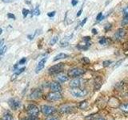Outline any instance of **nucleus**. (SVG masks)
Wrapping results in <instances>:
<instances>
[{
	"label": "nucleus",
	"mask_w": 128,
	"mask_h": 120,
	"mask_svg": "<svg viewBox=\"0 0 128 120\" xmlns=\"http://www.w3.org/2000/svg\"><path fill=\"white\" fill-rule=\"evenodd\" d=\"M70 91V94L75 98H82L86 96L88 93V91L85 89H80L79 87H72Z\"/></svg>",
	"instance_id": "f257e3e1"
},
{
	"label": "nucleus",
	"mask_w": 128,
	"mask_h": 120,
	"mask_svg": "<svg viewBox=\"0 0 128 120\" xmlns=\"http://www.w3.org/2000/svg\"><path fill=\"white\" fill-rule=\"evenodd\" d=\"M64 68V64L63 63H58L56 65L52 66L49 68V73L51 74H58L60 71H62V70Z\"/></svg>",
	"instance_id": "f03ea898"
},
{
	"label": "nucleus",
	"mask_w": 128,
	"mask_h": 120,
	"mask_svg": "<svg viewBox=\"0 0 128 120\" xmlns=\"http://www.w3.org/2000/svg\"><path fill=\"white\" fill-rule=\"evenodd\" d=\"M27 114L30 116H38L39 113V110L38 107L34 105V104H30L29 106H27Z\"/></svg>",
	"instance_id": "7ed1b4c3"
},
{
	"label": "nucleus",
	"mask_w": 128,
	"mask_h": 120,
	"mask_svg": "<svg viewBox=\"0 0 128 120\" xmlns=\"http://www.w3.org/2000/svg\"><path fill=\"white\" fill-rule=\"evenodd\" d=\"M62 98V95L59 92L53 91L51 93H49L46 96V99L48 101H58Z\"/></svg>",
	"instance_id": "20e7f679"
},
{
	"label": "nucleus",
	"mask_w": 128,
	"mask_h": 120,
	"mask_svg": "<svg viewBox=\"0 0 128 120\" xmlns=\"http://www.w3.org/2000/svg\"><path fill=\"white\" fill-rule=\"evenodd\" d=\"M84 73H85V70L82 69H79V68H74V69H72L69 71V76L72 78H78L79 76L82 75Z\"/></svg>",
	"instance_id": "39448f33"
},
{
	"label": "nucleus",
	"mask_w": 128,
	"mask_h": 120,
	"mask_svg": "<svg viewBox=\"0 0 128 120\" xmlns=\"http://www.w3.org/2000/svg\"><path fill=\"white\" fill-rule=\"evenodd\" d=\"M8 105L10 106L11 109L16 110L21 106V102L16 98H10L9 99V101H8Z\"/></svg>",
	"instance_id": "423d86ee"
},
{
	"label": "nucleus",
	"mask_w": 128,
	"mask_h": 120,
	"mask_svg": "<svg viewBox=\"0 0 128 120\" xmlns=\"http://www.w3.org/2000/svg\"><path fill=\"white\" fill-rule=\"evenodd\" d=\"M42 112L45 115H51L55 112V109L51 106L44 105L42 106Z\"/></svg>",
	"instance_id": "0eeeda50"
},
{
	"label": "nucleus",
	"mask_w": 128,
	"mask_h": 120,
	"mask_svg": "<svg viewBox=\"0 0 128 120\" xmlns=\"http://www.w3.org/2000/svg\"><path fill=\"white\" fill-rule=\"evenodd\" d=\"M46 60H47V58L45 57V58H43L42 59H41L38 62L37 66H36V68H35V72H36V73H39V72L43 69L44 66H45V63L46 62Z\"/></svg>",
	"instance_id": "6e6552de"
},
{
	"label": "nucleus",
	"mask_w": 128,
	"mask_h": 120,
	"mask_svg": "<svg viewBox=\"0 0 128 120\" xmlns=\"http://www.w3.org/2000/svg\"><path fill=\"white\" fill-rule=\"evenodd\" d=\"M74 106H70V105H65L62 106L60 108V111L62 112V113H71V112H73L74 110Z\"/></svg>",
	"instance_id": "1a4fd4ad"
},
{
	"label": "nucleus",
	"mask_w": 128,
	"mask_h": 120,
	"mask_svg": "<svg viewBox=\"0 0 128 120\" xmlns=\"http://www.w3.org/2000/svg\"><path fill=\"white\" fill-rule=\"evenodd\" d=\"M82 80L79 78H75L73 80H71L70 82V86L71 87H79L80 86L82 85Z\"/></svg>",
	"instance_id": "9d476101"
},
{
	"label": "nucleus",
	"mask_w": 128,
	"mask_h": 120,
	"mask_svg": "<svg viewBox=\"0 0 128 120\" xmlns=\"http://www.w3.org/2000/svg\"><path fill=\"white\" fill-rule=\"evenodd\" d=\"M125 35H126V30L124 29H122V28H120V29H118L117 30V32L115 33L114 37H115L116 39H121Z\"/></svg>",
	"instance_id": "9b49d317"
},
{
	"label": "nucleus",
	"mask_w": 128,
	"mask_h": 120,
	"mask_svg": "<svg viewBox=\"0 0 128 120\" xmlns=\"http://www.w3.org/2000/svg\"><path fill=\"white\" fill-rule=\"evenodd\" d=\"M42 92L41 90H40V89H36V90H34L30 94V98H33V99L38 98L40 97V96H42Z\"/></svg>",
	"instance_id": "f8f14e48"
},
{
	"label": "nucleus",
	"mask_w": 128,
	"mask_h": 120,
	"mask_svg": "<svg viewBox=\"0 0 128 120\" xmlns=\"http://www.w3.org/2000/svg\"><path fill=\"white\" fill-rule=\"evenodd\" d=\"M71 38H72V34L69 35V36H66V37L64 38L61 41V42H60V46H61V47L67 46L68 45H69V40L71 39Z\"/></svg>",
	"instance_id": "ddd939ff"
},
{
	"label": "nucleus",
	"mask_w": 128,
	"mask_h": 120,
	"mask_svg": "<svg viewBox=\"0 0 128 120\" xmlns=\"http://www.w3.org/2000/svg\"><path fill=\"white\" fill-rule=\"evenodd\" d=\"M50 89H51V90H53V91L59 92L60 90H62V87H61V86H60V84L58 83V82H52L50 84Z\"/></svg>",
	"instance_id": "4468645a"
},
{
	"label": "nucleus",
	"mask_w": 128,
	"mask_h": 120,
	"mask_svg": "<svg viewBox=\"0 0 128 120\" xmlns=\"http://www.w3.org/2000/svg\"><path fill=\"white\" fill-rule=\"evenodd\" d=\"M57 79L60 82H65L68 80V77L64 74H57Z\"/></svg>",
	"instance_id": "2eb2a0df"
},
{
	"label": "nucleus",
	"mask_w": 128,
	"mask_h": 120,
	"mask_svg": "<svg viewBox=\"0 0 128 120\" xmlns=\"http://www.w3.org/2000/svg\"><path fill=\"white\" fill-rule=\"evenodd\" d=\"M68 57V55L66 54H64V53H60L58 54H57L56 56H54V61H58V60H60V59H63V58H66Z\"/></svg>",
	"instance_id": "dca6fc26"
},
{
	"label": "nucleus",
	"mask_w": 128,
	"mask_h": 120,
	"mask_svg": "<svg viewBox=\"0 0 128 120\" xmlns=\"http://www.w3.org/2000/svg\"><path fill=\"white\" fill-rule=\"evenodd\" d=\"M2 120H13V117H12V115L10 113L6 112V113H5L3 114Z\"/></svg>",
	"instance_id": "f3484780"
},
{
	"label": "nucleus",
	"mask_w": 128,
	"mask_h": 120,
	"mask_svg": "<svg viewBox=\"0 0 128 120\" xmlns=\"http://www.w3.org/2000/svg\"><path fill=\"white\" fill-rule=\"evenodd\" d=\"M58 36H54V37H53V38H52L50 40L49 45H50V46L54 45V44L58 42Z\"/></svg>",
	"instance_id": "a211bd4d"
},
{
	"label": "nucleus",
	"mask_w": 128,
	"mask_h": 120,
	"mask_svg": "<svg viewBox=\"0 0 128 120\" xmlns=\"http://www.w3.org/2000/svg\"><path fill=\"white\" fill-rule=\"evenodd\" d=\"M120 109H121L122 111L126 112V113H128V103L122 104V105L120 106Z\"/></svg>",
	"instance_id": "6ab92c4d"
},
{
	"label": "nucleus",
	"mask_w": 128,
	"mask_h": 120,
	"mask_svg": "<svg viewBox=\"0 0 128 120\" xmlns=\"http://www.w3.org/2000/svg\"><path fill=\"white\" fill-rule=\"evenodd\" d=\"M90 46V44H89V42H86V45H83V46H82V45H78L77 47L78 48V49H80V50H87L88 47H89Z\"/></svg>",
	"instance_id": "aec40b11"
},
{
	"label": "nucleus",
	"mask_w": 128,
	"mask_h": 120,
	"mask_svg": "<svg viewBox=\"0 0 128 120\" xmlns=\"http://www.w3.org/2000/svg\"><path fill=\"white\" fill-rule=\"evenodd\" d=\"M33 14L34 15H39L40 14V10L38 6H36V7L34 8V10H33Z\"/></svg>",
	"instance_id": "412c9836"
},
{
	"label": "nucleus",
	"mask_w": 128,
	"mask_h": 120,
	"mask_svg": "<svg viewBox=\"0 0 128 120\" xmlns=\"http://www.w3.org/2000/svg\"><path fill=\"white\" fill-rule=\"evenodd\" d=\"M111 63H112V61H110V60H106V61H104L102 62V66L104 67H106V66H109Z\"/></svg>",
	"instance_id": "4be33fe9"
},
{
	"label": "nucleus",
	"mask_w": 128,
	"mask_h": 120,
	"mask_svg": "<svg viewBox=\"0 0 128 120\" xmlns=\"http://www.w3.org/2000/svg\"><path fill=\"white\" fill-rule=\"evenodd\" d=\"M29 13H30V10L28 9H23L22 10V15H23L24 18H26Z\"/></svg>",
	"instance_id": "5701e85b"
},
{
	"label": "nucleus",
	"mask_w": 128,
	"mask_h": 120,
	"mask_svg": "<svg viewBox=\"0 0 128 120\" xmlns=\"http://www.w3.org/2000/svg\"><path fill=\"white\" fill-rule=\"evenodd\" d=\"M26 70V68L25 67H22V68H20V69H18L17 70L15 71V73L14 74H21V73H22V72Z\"/></svg>",
	"instance_id": "b1692460"
},
{
	"label": "nucleus",
	"mask_w": 128,
	"mask_h": 120,
	"mask_svg": "<svg viewBox=\"0 0 128 120\" xmlns=\"http://www.w3.org/2000/svg\"><path fill=\"white\" fill-rule=\"evenodd\" d=\"M6 50V46H3L2 47H0V54L2 55L4 54V52Z\"/></svg>",
	"instance_id": "393cba45"
},
{
	"label": "nucleus",
	"mask_w": 128,
	"mask_h": 120,
	"mask_svg": "<svg viewBox=\"0 0 128 120\" xmlns=\"http://www.w3.org/2000/svg\"><path fill=\"white\" fill-rule=\"evenodd\" d=\"M37 32H38V30H36V31L34 32V33L33 34H29V35H28V36H27V38H29L30 40H32V39H34V36H35L36 34H37Z\"/></svg>",
	"instance_id": "a878e982"
},
{
	"label": "nucleus",
	"mask_w": 128,
	"mask_h": 120,
	"mask_svg": "<svg viewBox=\"0 0 128 120\" xmlns=\"http://www.w3.org/2000/svg\"><path fill=\"white\" fill-rule=\"evenodd\" d=\"M26 58H22L18 62V65H23V64H25V63H26Z\"/></svg>",
	"instance_id": "bb28decb"
},
{
	"label": "nucleus",
	"mask_w": 128,
	"mask_h": 120,
	"mask_svg": "<svg viewBox=\"0 0 128 120\" xmlns=\"http://www.w3.org/2000/svg\"><path fill=\"white\" fill-rule=\"evenodd\" d=\"M126 24H128V16L124 18L122 21V25H126Z\"/></svg>",
	"instance_id": "cd10ccee"
},
{
	"label": "nucleus",
	"mask_w": 128,
	"mask_h": 120,
	"mask_svg": "<svg viewBox=\"0 0 128 120\" xmlns=\"http://www.w3.org/2000/svg\"><path fill=\"white\" fill-rule=\"evenodd\" d=\"M106 42V38H101V39L99 40V43L102 44V45H103V44H105Z\"/></svg>",
	"instance_id": "c85d7f7f"
},
{
	"label": "nucleus",
	"mask_w": 128,
	"mask_h": 120,
	"mask_svg": "<svg viewBox=\"0 0 128 120\" xmlns=\"http://www.w3.org/2000/svg\"><path fill=\"white\" fill-rule=\"evenodd\" d=\"M87 106V102L85 101V102H82L81 104H80V108H82V109H84V108H86V106Z\"/></svg>",
	"instance_id": "c756f323"
},
{
	"label": "nucleus",
	"mask_w": 128,
	"mask_h": 120,
	"mask_svg": "<svg viewBox=\"0 0 128 120\" xmlns=\"http://www.w3.org/2000/svg\"><path fill=\"white\" fill-rule=\"evenodd\" d=\"M123 14L125 15V17L128 16V6H126L125 9L123 10Z\"/></svg>",
	"instance_id": "7c9ffc66"
},
{
	"label": "nucleus",
	"mask_w": 128,
	"mask_h": 120,
	"mask_svg": "<svg viewBox=\"0 0 128 120\" xmlns=\"http://www.w3.org/2000/svg\"><path fill=\"white\" fill-rule=\"evenodd\" d=\"M7 17L9 18L15 19V16H14L13 14H11V13H8V14H7Z\"/></svg>",
	"instance_id": "2f4dec72"
},
{
	"label": "nucleus",
	"mask_w": 128,
	"mask_h": 120,
	"mask_svg": "<svg viewBox=\"0 0 128 120\" xmlns=\"http://www.w3.org/2000/svg\"><path fill=\"white\" fill-rule=\"evenodd\" d=\"M102 13H99L98 15H97V17H96V19H97V21H100L102 18Z\"/></svg>",
	"instance_id": "473e14b6"
},
{
	"label": "nucleus",
	"mask_w": 128,
	"mask_h": 120,
	"mask_svg": "<svg viewBox=\"0 0 128 120\" xmlns=\"http://www.w3.org/2000/svg\"><path fill=\"white\" fill-rule=\"evenodd\" d=\"M46 120H59L58 117H54V116H51V117L47 118Z\"/></svg>",
	"instance_id": "72a5a7b5"
},
{
	"label": "nucleus",
	"mask_w": 128,
	"mask_h": 120,
	"mask_svg": "<svg viewBox=\"0 0 128 120\" xmlns=\"http://www.w3.org/2000/svg\"><path fill=\"white\" fill-rule=\"evenodd\" d=\"M47 15L49 16V17H54L55 15V11H51V12H49V13L47 14Z\"/></svg>",
	"instance_id": "f704fd0d"
},
{
	"label": "nucleus",
	"mask_w": 128,
	"mask_h": 120,
	"mask_svg": "<svg viewBox=\"0 0 128 120\" xmlns=\"http://www.w3.org/2000/svg\"><path fill=\"white\" fill-rule=\"evenodd\" d=\"M78 0H71V4H72V6H76L78 4Z\"/></svg>",
	"instance_id": "c9c22d12"
},
{
	"label": "nucleus",
	"mask_w": 128,
	"mask_h": 120,
	"mask_svg": "<svg viewBox=\"0 0 128 120\" xmlns=\"http://www.w3.org/2000/svg\"><path fill=\"white\" fill-rule=\"evenodd\" d=\"M86 21H87V18H84V19L82 20V21L81 22V23H80V26H84V24L86 23Z\"/></svg>",
	"instance_id": "e433bc0d"
},
{
	"label": "nucleus",
	"mask_w": 128,
	"mask_h": 120,
	"mask_svg": "<svg viewBox=\"0 0 128 120\" xmlns=\"http://www.w3.org/2000/svg\"><path fill=\"white\" fill-rule=\"evenodd\" d=\"M110 28H111V24H106V25L105 26V30L107 31L108 30H110Z\"/></svg>",
	"instance_id": "4c0bfd02"
},
{
	"label": "nucleus",
	"mask_w": 128,
	"mask_h": 120,
	"mask_svg": "<svg viewBox=\"0 0 128 120\" xmlns=\"http://www.w3.org/2000/svg\"><path fill=\"white\" fill-rule=\"evenodd\" d=\"M83 40L85 41L86 42H88L90 40V37H89V36H86V37H84L83 38Z\"/></svg>",
	"instance_id": "58836bf2"
},
{
	"label": "nucleus",
	"mask_w": 128,
	"mask_h": 120,
	"mask_svg": "<svg viewBox=\"0 0 128 120\" xmlns=\"http://www.w3.org/2000/svg\"><path fill=\"white\" fill-rule=\"evenodd\" d=\"M82 12V8H81V9H80V10L78 11V13H77V14H76V16H77V17H79V16L81 15Z\"/></svg>",
	"instance_id": "ea45409f"
},
{
	"label": "nucleus",
	"mask_w": 128,
	"mask_h": 120,
	"mask_svg": "<svg viewBox=\"0 0 128 120\" xmlns=\"http://www.w3.org/2000/svg\"><path fill=\"white\" fill-rule=\"evenodd\" d=\"M91 31H92V33H93L94 34H98V30H97V29H95V28H93Z\"/></svg>",
	"instance_id": "a19ab883"
},
{
	"label": "nucleus",
	"mask_w": 128,
	"mask_h": 120,
	"mask_svg": "<svg viewBox=\"0 0 128 120\" xmlns=\"http://www.w3.org/2000/svg\"><path fill=\"white\" fill-rule=\"evenodd\" d=\"M82 61H84L85 62H86V63H88V62H90V60L88 59L87 58H86V57H84V58H82Z\"/></svg>",
	"instance_id": "79ce46f5"
},
{
	"label": "nucleus",
	"mask_w": 128,
	"mask_h": 120,
	"mask_svg": "<svg viewBox=\"0 0 128 120\" xmlns=\"http://www.w3.org/2000/svg\"><path fill=\"white\" fill-rule=\"evenodd\" d=\"M2 1H3L4 2H10L12 1V0H2Z\"/></svg>",
	"instance_id": "37998d69"
},
{
	"label": "nucleus",
	"mask_w": 128,
	"mask_h": 120,
	"mask_svg": "<svg viewBox=\"0 0 128 120\" xmlns=\"http://www.w3.org/2000/svg\"><path fill=\"white\" fill-rule=\"evenodd\" d=\"M25 2H26V3H27V4H30V0H25Z\"/></svg>",
	"instance_id": "c03bdc74"
},
{
	"label": "nucleus",
	"mask_w": 128,
	"mask_h": 120,
	"mask_svg": "<svg viewBox=\"0 0 128 120\" xmlns=\"http://www.w3.org/2000/svg\"><path fill=\"white\" fill-rule=\"evenodd\" d=\"M2 29L1 28V30H0V34H2Z\"/></svg>",
	"instance_id": "a18cd8bd"
},
{
	"label": "nucleus",
	"mask_w": 128,
	"mask_h": 120,
	"mask_svg": "<svg viewBox=\"0 0 128 120\" xmlns=\"http://www.w3.org/2000/svg\"><path fill=\"white\" fill-rule=\"evenodd\" d=\"M97 120H105V119H102V118H99V119H97Z\"/></svg>",
	"instance_id": "49530a36"
}]
</instances>
